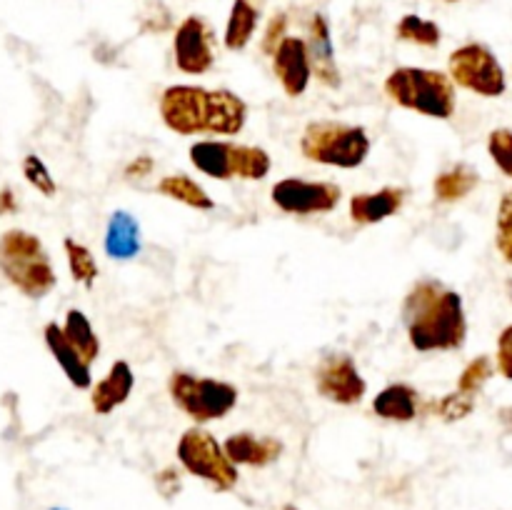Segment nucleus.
I'll return each instance as SVG.
<instances>
[{"label":"nucleus","mask_w":512,"mask_h":510,"mask_svg":"<svg viewBox=\"0 0 512 510\" xmlns=\"http://www.w3.org/2000/svg\"><path fill=\"white\" fill-rule=\"evenodd\" d=\"M410 348L418 353H455L468 343L470 323L463 295L438 278H420L400 303Z\"/></svg>","instance_id":"f257e3e1"},{"label":"nucleus","mask_w":512,"mask_h":510,"mask_svg":"<svg viewBox=\"0 0 512 510\" xmlns=\"http://www.w3.org/2000/svg\"><path fill=\"white\" fill-rule=\"evenodd\" d=\"M158 115L165 128L180 138H233L248 125L250 108L243 95L230 88L175 83L160 93Z\"/></svg>","instance_id":"f03ea898"},{"label":"nucleus","mask_w":512,"mask_h":510,"mask_svg":"<svg viewBox=\"0 0 512 510\" xmlns=\"http://www.w3.org/2000/svg\"><path fill=\"white\" fill-rule=\"evenodd\" d=\"M383 93L398 108L430 120H450L458 110V88L448 70L400 65L385 75Z\"/></svg>","instance_id":"7ed1b4c3"},{"label":"nucleus","mask_w":512,"mask_h":510,"mask_svg":"<svg viewBox=\"0 0 512 510\" xmlns=\"http://www.w3.org/2000/svg\"><path fill=\"white\" fill-rule=\"evenodd\" d=\"M300 155L308 163L323 168L358 170L373 153V138L368 128L345 120H310L298 140Z\"/></svg>","instance_id":"20e7f679"},{"label":"nucleus","mask_w":512,"mask_h":510,"mask_svg":"<svg viewBox=\"0 0 512 510\" xmlns=\"http://www.w3.org/2000/svg\"><path fill=\"white\" fill-rule=\"evenodd\" d=\"M0 275L30 300L50 295L58 285V273L43 240L23 228L0 235Z\"/></svg>","instance_id":"39448f33"},{"label":"nucleus","mask_w":512,"mask_h":510,"mask_svg":"<svg viewBox=\"0 0 512 510\" xmlns=\"http://www.w3.org/2000/svg\"><path fill=\"white\" fill-rule=\"evenodd\" d=\"M190 165L200 175L220 183L230 180H245V183H260L273 170V158L260 145L235 143L230 138H203L195 140L188 148Z\"/></svg>","instance_id":"423d86ee"},{"label":"nucleus","mask_w":512,"mask_h":510,"mask_svg":"<svg viewBox=\"0 0 512 510\" xmlns=\"http://www.w3.org/2000/svg\"><path fill=\"white\" fill-rule=\"evenodd\" d=\"M170 403L193 425H208L225 420L238 408L240 390L230 380L210 378V375L173 370L168 375Z\"/></svg>","instance_id":"0eeeda50"},{"label":"nucleus","mask_w":512,"mask_h":510,"mask_svg":"<svg viewBox=\"0 0 512 510\" xmlns=\"http://www.w3.org/2000/svg\"><path fill=\"white\" fill-rule=\"evenodd\" d=\"M178 465L193 478L208 483L215 493H230L240 483V470L225 453L223 443L205 425H190L175 445Z\"/></svg>","instance_id":"6e6552de"},{"label":"nucleus","mask_w":512,"mask_h":510,"mask_svg":"<svg viewBox=\"0 0 512 510\" xmlns=\"http://www.w3.org/2000/svg\"><path fill=\"white\" fill-rule=\"evenodd\" d=\"M448 75L455 88L468 90L478 98H503L508 93V73L493 48L478 40L458 45L448 55Z\"/></svg>","instance_id":"1a4fd4ad"},{"label":"nucleus","mask_w":512,"mask_h":510,"mask_svg":"<svg viewBox=\"0 0 512 510\" xmlns=\"http://www.w3.org/2000/svg\"><path fill=\"white\" fill-rule=\"evenodd\" d=\"M270 200L280 213L295 218L330 215L343 200V188L333 180L283 178L270 188Z\"/></svg>","instance_id":"9d476101"},{"label":"nucleus","mask_w":512,"mask_h":510,"mask_svg":"<svg viewBox=\"0 0 512 510\" xmlns=\"http://www.w3.org/2000/svg\"><path fill=\"white\" fill-rule=\"evenodd\" d=\"M313 383L320 398L340 408H355L368 395V380L360 373L353 355L345 350H335L318 360L313 370Z\"/></svg>","instance_id":"9b49d317"},{"label":"nucleus","mask_w":512,"mask_h":510,"mask_svg":"<svg viewBox=\"0 0 512 510\" xmlns=\"http://www.w3.org/2000/svg\"><path fill=\"white\" fill-rule=\"evenodd\" d=\"M218 60V35L203 15H185L173 33V63L185 75H208Z\"/></svg>","instance_id":"f8f14e48"},{"label":"nucleus","mask_w":512,"mask_h":510,"mask_svg":"<svg viewBox=\"0 0 512 510\" xmlns=\"http://www.w3.org/2000/svg\"><path fill=\"white\" fill-rule=\"evenodd\" d=\"M270 70H273L280 90H283L290 100L303 98V95L308 93L310 83H313V65H310L305 38H300V35H288V38L278 45L273 58H270Z\"/></svg>","instance_id":"ddd939ff"},{"label":"nucleus","mask_w":512,"mask_h":510,"mask_svg":"<svg viewBox=\"0 0 512 510\" xmlns=\"http://www.w3.org/2000/svg\"><path fill=\"white\" fill-rule=\"evenodd\" d=\"M305 45H308L310 65H313V80H318L323 88L338 90L343 85L338 58H335L333 30L325 13H313L305 25Z\"/></svg>","instance_id":"4468645a"},{"label":"nucleus","mask_w":512,"mask_h":510,"mask_svg":"<svg viewBox=\"0 0 512 510\" xmlns=\"http://www.w3.org/2000/svg\"><path fill=\"white\" fill-rule=\"evenodd\" d=\"M408 200V190L403 185H383L378 190H363L350 195L348 218L355 228H373L395 218Z\"/></svg>","instance_id":"2eb2a0df"},{"label":"nucleus","mask_w":512,"mask_h":510,"mask_svg":"<svg viewBox=\"0 0 512 510\" xmlns=\"http://www.w3.org/2000/svg\"><path fill=\"white\" fill-rule=\"evenodd\" d=\"M223 448L238 468H270L285 453L283 440L273 438V435L250 433V430L230 433L223 440Z\"/></svg>","instance_id":"dca6fc26"},{"label":"nucleus","mask_w":512,"mask_h":510,"mask_svg":"<svg viewBox=\"0 0 512 510\" xmlns=\"http://www.w3.org/2000/svg\"><path fill=\"white\" fill-rule=\"evenodd\" d=\"M43 340L48 353L53 355V360L58 363V368L63 370V375L68 378V383L75 390H90L93 388V365L80 355V350L75 348L68 340V335L63 333V325H58L55 320L45 323L43 328Z\"/></svg>","instance_id":"f3484780"},{"label":"nucleus","mask_w":512,"mask_h":510,"mask_svg":"<svg viewBox=\"0 0 512 510\" xmlns=\"http://www.w3.org/2000/svg\"><path fill=\"white\" fill-rule=\"evenodd\" d=\"M135 390V373L128 360L118 358L110 363L108 373L100 380H95L90 388V408L95 415H110L118 408H123Z\"/></svg>","instance_id":"a211bd4d"},{"label":"nucleus","mask_w":512,"mask_h":510,"mask_svg":"<svg viewBox=\"0 0 512 510\" xmlns=\"http://www.w3.org/2000/svg\"><path fill=\"white\" fill-rule=\"evenodd\" d=\"M370 410L375 418L388 420V423H413L423 413V395L415 385L398 380V383H388L383 390H378Z\"/></svg>","instance_id":"6ab92c4d"},{"label":"nucleus","mask_w":512,"mask_h":510,"mask_svg":"<svg viewBox=\"0 0 512 510\" xmlns=\"http://www.w3.org/2000/svg\"><path fill=\"white\" fill-rule=\"evenodd\" d=\"M103 250L110 260H118V263L138 258L143 250V228L130 210L120 208L110 213L103 235Z\"/></svg>","instance_id":"aec40b11"},{"label":"nucleus","mask_w":512,"mask_h":510,"mask_svg":"<svg viewBox=\"0 0 512 510\" xmlns=\"http://www.w3.org/2000/svg\"><path fill=\"white\" fill-rule=\"evenodd\" d=\"M268 0H233L223 30V45L230 53H243L253 43L260 23H263Z\"/></svg>","instance_id":"412c9836"},{"label":"nucleus","mask_w":512,"mask_h":510,"mask_svg":"<svg viewBox=\"0 0 512 510\" xmlns=\"http://www.w3.org/2000/svg\"><path fill=\"white\" fill-rule=\"evenodd\" d=\"M478 188H480L478 168H473V165L465 163V160L448 165V168H443L433 178V195L435 200L443 205L463 203V200L470 198Z\"/></svg>","instance_id":"4be33fe9"},{"label":"nucleus","mask_w":512,"mask_h":510,"mask_svg":"<svg viewBox=\"0 0 512 510\" xmlns=\"http://www.w3.org/2000/svg\"><path fill=\"white\" fill-rule=\"evenodd\" d=\"M155 193L165 200H173V203L185 205L190 210H198V213H210L215 210V198L188 173H168L158 180L155 185Z\"/></svg>","instance_id":"5701e85b"},{"label":"nucleus","mask_w":512,"mask_h":510,"mask_svg":"<svg viewBox=\"0 0 512 510\" xmlns=\"http://www.w3.org/2000/svg\"><path fill=\"white\" fill-rule=\"evenodd\" d=\"M60 325H63V333L68 335L70 343H73L75 348L80 350V355H83V358L93 365L95 360L100 358V350H103V345H100V335L95 333V328H93V323H90L88 315H85L80 308H68L65 310V318Z\"/></svg>","instance_id":"b1692460"},{"label":"nucleus","mask_w":512,"mask_h":510,"mask_svg":"<svg viewBox=\"0 0 512 510\" xmlns=\"http://www.w3.org/2000/svg\"><path fill=\"white\" fill-rule=\"evenodd\" d=\"M395 38L400 43L418 45V48H438L443 43V28L435 20L423 18L418 13H405L395 25Z\"/></svg>","instance_id":"393cba45"},{"label":"nucleus","mask_w":512,"mask_h":510,"mask_svg":"<svg viewBox=\"0 0 512 510\" xmlns=\"http://www.w3.org/2000/svg\"><path fill=\"white\" fill-rule=\"evenodd\" d=\"M63 253L65 260H68V270H70V278L75 280L78 285H83L85 290L93 288L100 278V265L95 260L93 250L88 248L85 243L75 238H63Z\"/></svg>","instance_id":"a878e982"},{"label":"nucleus","mask_w":512,"mask_h":510,"mask_svg":"<svg viewBox=\"0 0 512 510\" xmlns=\"http://www.w3.org/2000/svg\"><path fill=\"white\" fill-rule=\"evenodd\" d=\"M475 405H478V398L475 395L463 393V390H450L443 398L428 403V410L443 423H460V420L470 418L475 413Z\"/></svg>","instance_id":"bb28decb"},{"label":"nucleus","mask_w":512,"mask_h":510,"mask_svg":"<svg viewBox=\"0 0 512 510\" xmlns=\"http://www.w3.org/2000/svg\"><path fill=\"white\" fill-rule=\"evenodd\" d=\"M495 373H498V368H495V358L480 353V355H475L473 360H468V363H465V368L460 370L455 388L478 398L480 390H483L485 385L493 380Z\"/></svg>","instance_id":"cd10ccee"},{"label":"nucleus","mask_w":512,"mask_h":510,"mask_svg":"<svg viewBox=\"0 0 512 510\" xmlns=\"http://www.w3.org/2000/svg\"><path fill=\"white\" fill-rule=\"evenodd\" d=\"M495 250L500 260L512 268V188L500 195L495 210Z\"/></svg>","instance_id":"c85d7f7f"},{"label":"nucleus","mask_w":512,"mask_h":510,"mask_svg":"<svg viewBox=\"0 0 512 510\" xmlns=\"http://www.w3.org/2000/svg\"><path fill=\"white\" fill-rule=\"evenodd\" d=\"M20 170H23V178L28 180V185L33 190H38L45 198H55L58 195V183H55L53 173H50L48 165L43 163V158L35 153H28L20 163Z\"/></svg>","instance_id":"c756f323"},{"label":"nucleus","mask_w":512,"mask_h":510,"mask_svg":"<svg viewBox=\"0 0 512 510\" xmlns=\"http://www.w3.org/2000/svg\"><path fill=\"white\" fill-rule=\"evenodd\" d=\"M485 148H488L490 160H493L495 168L512 180V128H493L485 140Z\"/></svg>","instance_id":"7c9ffc66"},{"label":"nucleus","mask_w":512,"mask_h":510,"mask_svg":"<svg viewBox=\"0 0 512 510\" xmlns=\"http://www.w3.org/2000/svg\"><path fill=\"white\" fill-rule=\"evenodd\" d=\"M288 25H290V18L285 10H278V13L270 15V20L265 23L263 35H260V50H263V55L273 58L278 45L288 38Z\"/></svg>","instance_id":"2f4dec72"},{"label":"nucleus","mask_w":512,"mask_h":510,"mask_svg":"<svg viewBox=\"0 0 512 510\" xmlns=\"http://www.w3.org/2000/svg\"><path fill=\"white\" fill-rule=\"evenodd\" d=\"M493 358H495V368H498L500 378L510 380L512 383V323L500 330Z\"/></svg>","instance_id":"473e14b6"},{"label":"nucleus","mask_w":512,"mask_h":510,"mask_svg":"<svg viewBox=\"0 0 512 510\" xmlns=\"http://www.w3.org/2000/svg\"><path fill=\"white\" fill-rule=\"evenodd\" d=\"M155 488H158V493L163 495L165 500H173L175 495L180 493V488H183V483H180V470L178 468H163L158 475H155Z\"/></svg>","instance_id":"72a5a7b5"},{"label":"nucleus","mask_w":512,"mask_h":510,"mask_svg":"<svg viewBox=\"0 0 512 510\" xmlns=\"http://www.w3.org/2000/svg\"><path fill=\"white\" fill-rule=\"evenodd\" d=\"M153 173H155V158H153V155H148V153L135 155V158L130 160V163L123 168V175L128 180H143V178H148V175H153Z\"/></svg>","instance_id":"f704fd0d"},{"label":"nucleus","mask_w":512,"mask_h":510,"mask_svg":"<svg viewBox=\"0 0 512 510\" xmlns=\"http://www.w3.org/2000/svg\"><path fill=\"white\" fill-rule=\"evenodd\" d=\"M18 210V198H15V190L10 185L0 188V218L3 215H10Z\"/></svg>","instance_id":"c9c22d12"},{"label":"nucleus","mask_w":512,"mask_h":510,"mask_svg":"<svg viewBox=\"0 0 512 510\" xmlns=\"http://www.w3.org/2000/svg\"><path fill=\"white\" fill-rule=\"evenodd\" d=\"M498 420L505 430H510L512 433V405H505V408L498 410Z\"/></svg>","instance_id":"e433bc0d"},{"label":"nucleus","mask_w":512,"mask_h":510,"mask_svg":"<svg viewBox=\"0 0 512 510\" xmlns=\"http://www.w3.org/2000/svg\"><path fill=\"white\" fill-rule=\"evenodd\" d=\"M283 510H298V508H295V505H285Z\"/></svg>","instance_id":"4c0bfd02"},{"label":"nucleus","mask_w":512,"mask_h":510,"mask_svg":"<svg viewBox=\"0 0 512 510\" xmlns=\"http://www.w3.org/2000/svg\"><path fill=\"white\" fill-rule=\"evenodd\" d=\"M445 3H460V0H445Z\"/></svg>","instance_id":"58836bf2"},{"label":"nucleus","mask_w":512,"mask_h":510,"mask_svg":"<svg viewBox=\"0 0 512 510\" xmlns=\"http://www.w3.org/2000/svg\"><path fill=\"white\" fill-rule=\"evenodd\" d=\"M50 510H68V508H50Z\"/></svg>","instance_id":"ea45409f"}]
</instances>
